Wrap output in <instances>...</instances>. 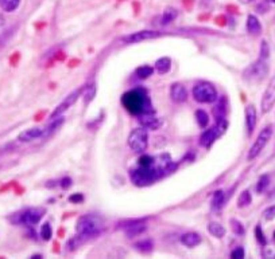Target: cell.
<instances>
[{
    "mask_svg": "<svg viewBox=\"0 0 275 259\" xmlns=\"http://www.w3.org/2000/svg\"><path fill=\"white\" fill-rule=\"evenodd\" d=\"M263 216H265L266 220H273L275 218V206H271L267 210H265L263 212Z\"/></svg>",
    "mask_w": 275,
    "mask_h": 259,
    "instance_id": "obj_34",
    "label": "cell"
},
{
    "mask_svg": "<svg viewBox=\"0 0 275 259\" xmlns=\"http://www.w3.org/2000/svg\"><path fill=\"white\" fill-rule=\"evenodd\" d=\"M181 242L188 247H196L201 243V236L197 233H186L181 236Z\"/></svg>",
    "mask_w": 275,
    "mask_h": 259,
    "instance_id": "obj_18",
    "label": "cell"
},
{
    "mask_svg": "<svg viewBox=\"0 0 275 259\" xmlns=\"http://www.w3.org/2000/svg\"><path fill=\"white\" fill-rule=\"evenodd\" d=\"M247 30L252 35H259L260 32H262V26H260V22L258 21L256 16H248V19H247Z\"/></svg>",
    "mask_w": 275,
    "mask_h": 259,
    "instance_id": "obj_20",
    "label": "cell"
},
{
    "mask_svg": "<svg viewBox=\"0 0 275 259\" xmlns=\"http://www.w3.org/2000/svg\"><path fill=\"white\" fill-rule=\"evenodd\" d=\"M275 105V75L271 78L269 86L265 90V94L262 97V101H260V106H262V112L263 113H267L273 109V106Z\"/></svg>",
    "mask_w": 275,
    "mask_h": 259,
    "instance_id": "obj_12",
    "label": "cell"
},
{
    "mask_svg": "<svg viewBox=\"0 0 275 259\" xmlns=\"http://www.w3.org/2000/svg\"><path fill=\"white\" fill-rule=\"evenodd\" d=\"M193 97L200 104H213L217 99V90L212 83L200 82L193 88Z\"/></svg>",
    "mask_w": 275,
    "mask_h": 259,
    "instance_id": "obj_4",
    "label": "cell"
},
{
    "mask_svg": "<svg viewBox=\"0 0 275 259\" xmlns=\"http://www.w3.org/2000/svg\"><path fill=\"white\" fill-rule=\"evenodd\" d=\"M177 15H178V12H177L175 8H167V10L164 12V15H162V23H164V24H167L170 22L174 21L175 18H177Z\"/></svg>",
    "mask_w": 275,
    "mask_h": 259,
    "instance_id": "obj_25",
    "label": "cell"
},
{
    "mask_svg": "<svg viewBox=\"0 0 275 259\" xmlns=\"http://www.w3.org/2000/svg\"><path fill=\"white\" fill-rule=\"evenodd\" d=\"M82 89L84 88L76 89L74 92H72V93L69 94L68 97H66V98H65L64 101H62V102H61V104H59L55 109H54V112L52 113V119L57 118V117H61V116H62V114H64L65 112H66V110H68L69 108H70V106H72V105H73L74 102L79 99L80 94H81V92H82Z\"/></svg>",
    "mask_w": 275,
    "mask_h": 259,
    "instance_id": "obj_11",
    "label": "cell"
},
{
    "mask_svg": "<svg viewBox=\"0 0 275 259\" xmlns=\"http://www.w3.org/2000/svg\"><path fill=\"white\" fill-rule=\"evenodd\" d=\"M269 54H270V50H269V45L267 42H262V47H260V58L263 59H267L269 58Z\"/></svg>",
    "mask_w": 275,
    "mask_h": 259,
    "instance_id": "obj_33",
    "label": "cell"
},
{
    "mask_svg": "<svg viewBox=\"0 0 275 259\" xmlns=\"http://www.w3.org/2000/svg\"><path fill=\"white\" fill-rule=\"evenodd\" d=\"M246 125H247L248 135H251L254 132L255 126H256V110L252 105L246 108Z\"/></svg>",
    "mask_w": 275,
    "mask_h": 259,
    "instance_id": "obj_17",
    "label": "cell"
},
{
    "mask_svg": "<svg viewBox=\"0 0 275 259\" xmlns=\"http://www.w3.org/2000/svg\"><path fill=\"white\" fill-rule=\"evenodd\" d=\"M196 121L200 128H206L209 124V116L206 113L205 110H197L196 112Z\"/></svg>",
    "mask_w": 275,
    "mask_h": 259,
    "instance_id": "obj_24",
    "label": "cell"
},
{
    "mask_svg": "<svg viewBox=\"0 0 275 259\" xmlns=\"http://www.w3.org/2000/svg\"><path fill=\"white\" fill-rule=\"evenodd\" d=\"M139 124L144 129L157 130L161 126V119L154 114V112H146L139 114Z\"/></svg>",
    "mask_w": 275,
    "mask_h": 259,
    "instance_id": "obj_14",
    "label": "cell"
},
{
    "mask_svg": "<svg viewBox=\"0 0 275 259\" xmlns=\"http://www.w3.org/2000/svg\"><path fill=\"white\" fill-rule=\"evenodd\" d=\"M148 145V133L147 129L144 128H137L131 130V133L128 136V146L137 152V153H143L147 149Z\"/></svg>",
    "mask_w": 275,
    "mask_h": 259,
    "instance_id": "obj_5",
    "label": "cell"
},
{
    "mask_svg": "<svg viewBox=\"0 0 275 259\" xmlns=\"http://www.w3.org/2000/svg\"><path fill=\"white\" fill-rule=\"evenodd\" d=\"M154 73V69L150 68V66H142V68L137 69V75L142 79H146V78L151 77Z\"/></svg>",
    "mask_w": 275,
    "mask_h": 259,
    "instance_id": "obj_27",
    "label": "cell"
},
{
    "mask_svg": "<svg viewBox=\"0 0 275 259\" xmlns=\"http://www.w3.org/2000/svg\"><path fill=\"white\" fill-rule=\"evenodd\" d=\"M159 179V173L155 168V160L154 164L150 166H140L137 169L131 171V180L135 186L138 187H146L153 184L155 180Z\"/></svg>",
    "mask_w": 275,
    "mask_h": 259,
    "instance_id": "obj_3",
    "label": "cell"
},
{
    "mask_svg": "<svg viewBox=\"0 0 275 259\" xmlns=\"http://www.w3.org/2000/svg\"><path fill=\"white\" fill-rule=\"evenodd\" d=\"M52 234H53L52 226H50L49 223H45L42 226V228H41V235H42V238L45 239V240H49V239L52 238Z\"/></svg>",
    "mask_w": 275,
    "mask_h": 259,
    "instance_id": "obj_29",
    "label": "cell"
},
{
    "mask_svg": "<svg viewBox=\"0 0 275 259\" xmlns=\"http://www.w3.org/2000/svg\"><path fill=\"white\" fill-rule=\"evenodd\" d=\"M208 231L213 235V236H216V238H222L224 235H225V228L222 227L220 223L217 222H211L208 224Z\"/></svg>",
    "mask_w": 275,
    "mask_h": 259,
    "instance_id": "obj_22",
    "label": "cell"
},
{
    "mask_svg": "<svg viewBox=\"0 0 275 259\" xmlns=\"http://www.w3.org/2000/svg\"><path fill=\"white\" fill-rule=\"evenodd\" d=\"M76 230L80 236H97L103 230V222L96 215H84L77 220Z\"/></svg>",
    "mask_w": 275,
    "mask_h": 259,
    "instance_id": "obj_2",
    "label": "cell"
},
{
    "mask_svg": "<svg viewBox=\"0 0 275 259\" xmlns=\"http://www.w3.org/2000/svg\"><path fill=\"white\" fill-rule=\"evenodd\" d=\"M170 68H171V61H170V58L167 57L161 58V59H158V61L155 62V70H157L159 74L169 73Z\"/></svg>",
    "mask_w": 275,
    "mask_h": 259,
    "instance_id": "obj_21",
    "label": "cell"
},
{
    "mask_svg": "<svg viewBox=\"0 0 275 259\" xmlns=\"http://www.w3.org/2000/svg\"><path fill=\"white\" fill-rule=\"evenodd\" d=\"M45 136H46V128L35 126V128L23 130L21 135L18 136V140L22 141V142H30V141L37 140V139H41Z\"/></svg>",
    "mask_w": 275,
    "mask_h": 259,
    "instance_id": "obj_15",
    "label": "cell"
},
{
    "mask_svg": "<svg viewBox=\"0 0 275 259\" xmlns=\"http://www.w3.org/2000/svg\"><path fill=\"white\" fill-rule=\"evenodd\" d=\"M43 213H45V210H41V208H30V210H26L23 212L15 213V216L11 219L12 222L16 223V224H26V226H35L41 219H42Z\"/></svg>",
    "mask_w": 275,
    "mask_h": 259,
    "instance_id": "obj_7",
    "label": "cell"
},
{
    "mask_svg": "<svg viewBox=\"0 0 275 259\" xmlns=\"http://www.w3.org/2000/svg\"><path fill=\"white\" fill-rule=\"evenodd\" d=\"M231 257H232V258H236V259L244 258V250L242 249V247H239V249L233 250L232 253H231Z\"/></svg>",
    "mask_w": 275,
    "mask_h": 259,
    "instance_id": "obj_36",
    "label": "cell"
},
{
    "mask_svg": "<svg viewBox=\"0 0 275 259\" xmlns=\"http://www.w3.org/2000/svg\"><path fill=\"white\" fill-rule=\"evenodd\" d=\"M119 228H120L127 236L134 238V236H138V235L144 233L147 226H146V222H144V220H127V222L120 223V224H119Z\"/></svg>",
    "mask_w": 275,
    "mask_h": 259,
    "instance_id": "obj_10",
    "label": "cell"
},
{
    "mask_svg": "<svg viewBox=\"0 0 275 259\" xmlns=\"http://www.w3.org/2000/svg\"><path fill=\"white\" fill-rule=\"evenodd\" d=\"M69 200H70V202H73V203H80L81 200H82V196H81L80 193H76V195H73V196L69 197Z\"/></svg>",
    "mask_w": 275,
    "mask_h": 259,
    "instance_id": "obj_38",
    "label": "cell"
},
{
    "mask_svg": "<svg viewBox=\"0 0 275 259\" xmlns=\"http://www.w3.org/2000/svg\"><path fill=\"white\" fill-rule=\"evenodd\" d=\"M21 0H0V8L5 12H12L19 7Z\"/></svg>",
    "mask_w": 275,
    "mask_h": 259,
    "instance_id": "obj_23",
    "label": "cell"
},
{
    "mask_svg": "<svg viewBox=\"0 0 275 259\" xmlns=\"http://www.w3.org/2000/svg\"><path fill=\"white\" fill-rule=\"evenodd\" d=\"M95 93H96V89L93 85H89V86H85L84 88V95L85 98H86V102H89L90 99L95 97Z\"/></svg>",
    "mask_w": 275,
    "mask_h": 259,
    "instance_id": "obj_30",
    "label": "cell"
},
{
    "mask_svg": "<svg viewBox=\"0 0 275 259\" xmlns=\"http://www.w3.org/2000/svg\"><path fill=\"white\" fill-rule=\"evenodd\" d=\"M135 247H137L139 251H142V253H148V251L153 250V242L148 240V239H144V240L138 242V243L135 244Z\"/></svg>",
    "mask_w": 275,
    "mask_h": 259,
    "instance_id": "obj_26",
    "label": "cell"
},
{
    "mask_svg": "<svg viewBox=\"0 0 275 259\" xmlns=\"http://www.w3.org/2000/svg\"><path fill=\"white\" fill-rule=\"evenodd\" d=\"M224 203H225V192L219 189L213 193V197H212V208L215 211H219L224 207Z\"/></svg>",
    "mask_w": 275,
    "mask_h": 259,
    "instance_id": "obj_19",
    "label": "cell"
},
{
    "mask_svg": "<svg viewBox=\"0 0 275 259\" xmlns=\"http://www.w3.org/2000/svg\"><path fill=\"white\" fill-rule=\"evenodd\" d=\"M70 184H72V180H70L69 177H65V179H62V180H61V187H62V188H65V189H66V188H69V187H70Z\"/></svg>",
    "mask_w": 275,
    "mask_h": 259,
    "instance_id": "obj_37",
    "label": "cell"
},
{
    "mask_svg": "<svg viewBox=\"0 0 275 259\" xmlns=\"http://www.w3.org/2000/svg\"><path fill=\"white\" fill-rule=\"evenodd\" d=\"M271 136H273V128L271 126H266L265 129H262V132L258 136V139L255 140V142L251 146V149L248 152V160H254L256 159L262 150L265 149V146L267 145V142L270 141Z\"/></svg>",
    "mask_w": 275,
    "mask_h": 259,
    "instance_id": "obj_8",
    "label": "cell"
},
{
    "mask_svg": "<svg viewBox=\"0 0 275 259\" xmlns=\"http://www.w3.org/2000/svg\"><path fill=\"white\" fill-rule=\"evenodd\" d=\"M161 35H162V34L158 31H147V30H144V31L134 32L131 35L124 37L123 38V42H126V43H140V42L155 39V38L161 37Z\"/></svg>",
    "mask_w": 275,
    "mask_h": 259,
    "instance_id": "obj_13",
    "label": "cell"
},
{
    "mask_svg": "<svg viewBox=\"0 0 275 259\" xmlns=\"http://www.w3.org/2000/svg\"><path fill=\"white\" fill-rule=\"evenodd\" d=\"M269 73V66H267V59L259 58L255 63H252L246 71H244V78L249 81H260L267 75Z\"/></svg>",
    "mask_w": 275,
    "mask_h": 259,
    "instance_id": "obj_9",
    "label": "cell"
},
{
    "mask_svg": "<svg viewBox=\"0 0 275 259\" xmlns=\"http://www.w3.org/2000/svg\"><path fill=\"white\" fill-rule=\"evenodd\" d=\"M122 104L130 113L137 114V116L146 113V112H153L150 109L151 105H150L147 94L142 89H134L123 94Z\"/></svg>",
    "mask_w": 275,
    "mask_h": 259,
    "instance_id": "obj_1",
    "label": "cell"
},
{
    "mask_svg": "<svg viewBox=\"0 0 275 259\" xmlns=\"http://www.w3.org/2000/svg\"><path fill=\"white\" fill-rule=\"evenodd\" d=\"M255 234H256V239L259 240L260 244H263L265 246L266 244V238H265V234H263V231H262V228L258 226V227L255 228Z\"/></svg>",
    "mask_w": 275,
    "mask_h": 259,
    "instance_id": "obj_35",
    "label": "cell"
},
{
    "mask_svg": "<svg viewBox=\"0 0 275 259\" xmlns=\"http://www.w3.org/2000/svg\"><path fill=\"white\" fill-rule=\"evenodd\" d=\"M170 95H171V99L174 102L181 104V102H185L186 98H188V92H186L185 86L182 83H174L170 89Z\"/></svg>",
    "mask_w": 275,
    "mask_h": 259,
    "instance_id": "obj_16",
    "label": "cell"
},
{
    "mask_svg": "<svg viewBox=\"0 0 275 259\" xmlns=\"http://www.w3.org/2000/svg\"><path fill=\"white\" fill-rule=\"evenodd\" d=\"M231 224H232L233 233L238 234V235H243V234H244V227H243V226H242V223L238 222V220H231Z\"/></svg>",
    "mask_w": 275,
    "mask_h": 259,
    "instance_id": "obj_32",
    "label": "cell"
},
{
    "mask_svg": "<svg viewBox=\"0 0 275 259\" xmlns=\"http://www.w3.org/2000/svg\"><path fill=\"white\" fill-rule=\"evenodd\" d=\"M225 129H227V121L224 118L217 119V124L215 125L213 128L206 129L205 132L200 136V144H201L204 148H209V146L225 132Z\"/></svg>",
    "mask_w": 275,
    "mask_h": 259,
    "instance_id": "obj_6",
    "label": "cell"
},
{
    "mask_svg": "<svg viewBox=\"0 0 275 259\" xmlns=\"http://www.w3.org/2000/svg\"><path fill=\"white\" fill-rule=\"evenodd\" d=\"M271 1H273V3H275V0H271Z\"/></svg>",
    "mask_w": 275,
    "mask_h": 259,
    "instance_id": "obj_39",
    "label": "cell"
},
{
    "mask_svg": "<svg viewBox=\"0 0 275 259\" xmlns=\"http://www.w3.org/2000/svg\"><path fill=\"white\" fill-rule=\"evenodd\" d=\"M249 203H251V193H249V191H243L239 196L238 206L239 207H246V206H248Z\"/></svg>",
    "mask_w": 275,
    "mask_h": 259,
    "instance_id": "obj_28",
    "label": "cell"
},
{
    "mask_svg": "<svg viewBox=\"0 0 275 259\" xmlns=\"http://www.w3.org/2000/svg\"><path fill=\"white\" fill-rule=\"evenodd\" d=\"M269 182H270V179L269 176H262L259 179V183H258V186H256V191L258 192H263L269 186Z\"/></svg>",
    "mask_w": 275,
    "mask_h": 259,
    "instance_id": "obj_31",
    "label": "cell"
}]
</instances>
